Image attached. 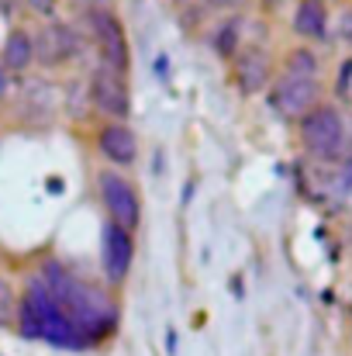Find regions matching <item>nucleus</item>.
Returning a JSON list of instances; mask_svg holds the SVG:
<instances>
[{
  "label": "nucleus",
  "mask_w": 352,
  "mask_h": 356,
  "mask_svg": "<svg viewBox=\"0 0 352 356\" xmlns=\"http://www.w3.org/2000/svg\"><path fill=\"white\" fill-rule=\"evenodd\" d=\"M215 49H218L221 59H235L242 52V17H228L215 31Z\"/></svg>",
  "instance_id": "14"
},
{
  "label": "nucleus",
  "mask_w": 352,
  "mask_h": 356,
  "mask_svg": "<svg viewBox=\"0 0 352 356\" xmlns=\"http://www.w3.org/2000/svg\"><path fill=\"white\" fill-rule=\"evenodd\" d=\"M87 3H101V0H87Z\"/></svg>",
  "instance_id": "23"
},
{
  "label": "nucleus",
  "mask_w": 352,
  "mask_h": 356,
  "mask_svg": "<svg viewBox=\"0 0 352 356\" xmlns=\"http://www.w3.org/2000/svg\"><path fill=\"white\" fill-rule=\"evenodd\" d=\"M287 76H301V80H315L318 76V63L308 49H294L287 56Z\"/></svg>",
  "instance_id": "15"
},
{
  "label": "nucleus",
  "mask_w": 352,
  "mask_h": 356,
  "mask_svg": "<svg viewBox=\"0 0 352 356\" xmlns=\"http://www.w3.org/2000/svg\"><path fill=\"white\" fill-rule=\"evenodd\" d=\"M7 83H10V76H7V70H3V63H0V94L7 90Z\"/></svg>",
  "instance_id": "21"
},
{
  "label": "nucleus",
  "mask_w": 352,
  "mask_h": 356,
  "mask_svg": "<svg viewBox=\"0 0 352 356\" xmlns=\"http://www.w3.org/2000/svg\"><path fill=\"white\" fill-rule=\"evenodd\" d=\"M339 35H342V42H346V45H352V10L342 14V21H339Z\"/></svg>",
  "instance_id": "17"
},
{
  "label": "nucleus",
  "mask_w": 352,
  "mask_h": 356,
  "mask_svg": "<svg viewBox=\"0 0 352 356\" xmlns=\"http://www.w3.org/2000/svg\"><path fill=\"white\" fill-rule=\"evenodd\" d=\"M204 3H208V7H218V10H221V7H235L238 0H204Z\"/></svg>",
  "instance_id": "20"
},
{
  "label": "nucleus",
  "mask_w": 352,
  "mask_h": 356,
  "mask_svg": "<svg viewBox=\"0 0 352 356\" xmlns=\"http://www.w3.org/2000/svg\"><path fill=\"white\" fill-rule=\"evenodd\" d=\"M76 56H80L76 28H69L62 21H49V24L38 28V35H35V63H42L45 70H56V66H66Z\"/></svg>",
  "instance_id": "4"
},
{
  "label": "nucleus",
  "mask_w": 352,
  "mask_h": 356,
  "mask_svg": "<svg viewBox=\"0 0 352 356\" xmlns=\"http://www.w3.org/2000/svg\"><path fill=\"white\" fill-rule=\"evenodd\" d=\"M101 259H104L108 280L111 284H124V277L131 270V259H135V242H131V232H124L111 218H108V225L101 232Z\"/></svg>",
  "instance_id": "8"
},
{
  "label": "nucleus",
  "mask_w": 352,
  "mask_h": 356,
  "mask_svg": "<svg viewBox=\"0 0 352 356\" xmlns=\"http://www.w3.org/2000/svg\"><path fill=\"white\" fill-rule=\"evenodd\" d=\"M17 315V298H14V287L0 277V325H10Z\"/></svg>",
  "instance_id": "16"
},
{
  "label": "nucleus",
  "mask_w": 352,
  "mask_h": 356,
  "mask_svg": "<svg viewBox=\"0 0 352 356\" xmlns=\"http://www.w3.org/2000/svg\"><path fill=\"white\" fill-rule=\"evenodd\" d=\"M28 7L38 10V14H52L56 10V0H28Z\"/></svg>",
  "instance_id": "18"
},
{
  "label": "nucleus",
  "mask_w": 352,
  "mask_h": 356,
  "mask_svg": "<svg viewBox=\"0 0 352 356\" xmlns=\"http://www.w3.org/2000/svg\"><path fill=\"white\" fill-rule=\"evenodd\" d=\"M87 28H90V35H94L97 49H101L104 66L124 76L131 56H128V38H124L121 21H117L111 10H104V7H90V10H87Z\"/></svg>",
  "instance_id": "3"
},
{
  "label": "nucleus",
  "mask_w": 352,
  "mask_h": 356,
  "mask_svg": "<svg viewBox=\"0 0 352 356\" xmlns=\"http://www.w3.org/2000/svg\"><path fill=\"white\" fill-rule=\"evenodd\" d=\"M342 184H346V187H352V152L342 159Z\"/></svg>",
  "instance_id": "19"
},
{
  "label": "nucleus",
  "mask_w": 352,
  "mask_h": 356,
  "mask_svg": "<svg viewBox=\"0 0 352 356\" xmlns=\"http://www.w3.org/2000/svg\"><path fill=\"white\" fill-rule=\"evenodd\" d=\"M294 31L301 38H321L328 31V10L321 0H301L294 10Z\"/></svg>",
  "instance_id": "13"
},
{
  "label": "nucleus",
  "mask_w": 352,
  "mask_h": 356,
  "mask_svg": "<svg viewBox=\"0 0 352 356\" xmlns=\"http://www.w3.org/2000/svg\"><path fill=\"white\" fill-rule=\"evenodd\" d=\"M42 284L49 287V294L56 298V305L66 312V318L80 329V336L97 346L104 343L117 325V308L111 305L108 294H101L97 287L76 280L66 266L59 263H45L42 266Z\"/></svg>",
  "instance_id": "1"
},
{
  "label": "nucleus",
  "mask_w": 352,
  "mask_h": 356,
  "mask_svg": "<svg viewBox=\"0 0 352 356\" xmlns=\"http://www.w3.org/2000/svg\"><path fill=\"white\" fill-rule=\"evenodd\" d=\"M173 3H180V7H187V3H190V0H173Z\"/></svg>",
  "instance_id": "22"
},
{
  "label": "nucleus",
  "mask_w": 352,
  "mask_h": 356,
  "mask_svg": "<svg viewBox=\"0 0 352 356\" xmlns=\"http://www.w3.org/2000/svg\"><path fill=\"white\" fill-rule=\"evenodd\" d=\"M269 76H273V66H269V59H266L262 49H242L235 56V87L245 97L266 90L269 87Z\"/></svg>",
  "instance_id": "9"
},
{
  "label": "nucleus",
  "mask_w": 352,
  "mask_h": 356,
  "mask_svg": "<svg viewBox=\"0 0 352 356\" xmlns=\"http://www.w3.org/2000/svg\"><path fill=\"white\" fill-rule=\"evenodd\" d=\"M97 149L115 166H131L138 159V138H135V131L124 121H111V124H104L97 131Z\"/></svg>",
  "instance_id": "10"
},
{
  "label": "nucleus",
  "mask_w": 352,
  "mask_h": 356,
  "mask_svg": "<svg viewBox=\"0 0 352 356\" xmlns=\"http://www.w3.org/2000/svg\"><path fill=\"white\" fill-rule=\"evenodd\" d=\"M301 142L311 156L318 159H332L342 145H346V121L335 108L318 104L311 115L301 118Z\"/></svg>",
  "instance_id": "2"
},
{
  "label": "nucleus",
  "mask_w": 352,
  "mask_h": 356,
  "mask_svg": "<svg viewBox=\"0 0 352 356\" xmlns=\"http://www.w3.org/2000/svg\"><path fill=\"white\" fill-rule=\"evenodd\" d=\"M90 104L101 115H108V118H117V121L128 118L131 115V94H128L124 76L115 73V70H108V66L94 70V76H90Z\"/></svg>",
  "instance_id": "6"
},
{
  "label": "nucleus",
  "mask_w": 352,
  "mask_h": 356,
  "mask_svg": "<svg viewBox=\"0 0 352 356\" xmlns=\"http://www.w3.org/2000/svg\"><path fill=\"white\" fill-rule=\"evenodd\" d=\"M97 184H101V197H104V208H108L111 222L135 236V229L142 222V201H138L135 187L124 177H117V173H101Z\"/></svg>",
  "instance_id": "5"
},
{
  "label": "nucleus",
  "mask_w": 352,
  "mask_h": 356,
  "mask_svg": "<svg viewBox=\"0 0 352 356\" xmlns=\"http://www.w3.org/2000/svg\"><path fill=\"white\" fill-rule=\"evenodd\" d=\"M56 108H59V94H56L52 83L38 80V83H28L24 87V94H21V115H24V121L49 124V121L56 118Z\"/></svg>",
  "instance_id": "11"
},
{
  "label": "nucleus",
  "mask_w": 352,
  "mask_h": 356,
  "mask_svg": "<svg viewBox=\"0 0 352 356\" xmlns=\"http://www.w3.org/2000/svg\"><path fill=\"white\" fill-rule=\"evenodd\" d=\"M321 87L318 80H301V76H280L273 87V108L283 118H304L318 108Z\"/></svg>",
  "instance_id": "7"
},
{
  "label": "nucleus",
  "mask_w": 352,
  "mask_h": 356,
  "mask_svg": "<svg viewBox=\"0 0 352 356\" xmlns=\"http://www.w3.org/2000/svg\"><path fill=\"white\" fill-rule=\"evenodd\" d=\"M0 63L7 73H21L35 63V38L24 31V28H14L7 38H3V49H0Z\"/></svg>",
  "instance_id": "12"
}]
</instances>
